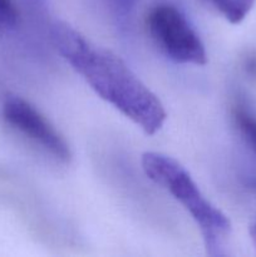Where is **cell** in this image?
Returning a JSON list of instances; mask_svg holds the SVG:
<instances>
[{
	"instance_id": "cell-3",
	"label": "cell",
	"mask_w": 256,
	"mask_h": 257,
	"mask_svg": "<svg viewBox=\"0 0 256 257\" xmlns=\"http://www.w3.org/2000/svg\"><path fill=\"white\" fill-rule=\"evenodd\" d=\"M148 32L161 52L178 64L203 65L207 53L185 15L168 4L152 8L146 18Z\"/></svg>"
},
{
	"instance_id": "cell-2",
	"label": "cell",
	"mask_w": 256,
	"mask_h": 257,
	"mask_svg": "<svg viewBox=\"0 0 256 257\" xmlns=\"http://www.w3.org/2000/svg\"><path fill=\"white\" fill-rule=\"evenodd\" d=\"M141 163L146 176L190 213L200 228L208 255H222L223 243L231 233L230 220L202 195L187 170L175 158L158 152L143 153Z\"/></svg>"
},
{
	"instance_id": "cell-9",
	"label": "cell",
	"mask_w": 256,
	"mask_h": 257,
	"mask_svg": "<svg viewBox=\"0 0 256 257\" xmlns=\"http://www.w3.org/2000/svg\"><path fill=\"white\" fill-rule=\"evenodd\" d=\"M243 185L246 188L256 193V176H247V177L243 178Z\"/></svg>"
},
{
	"instance_id": "cell-4",
	"label": "cell",
	"mask_w": 256,
	"mask_h": 257,
	"mask_svg": "<svg viewBox=\"0 0 256 257\" xmlns=\"http://www.w3.org/2000/svg\"><path fill=\"white\" fill-rule=\"evenodd\" d=\"M2 112L8 124L34 141L55 160L70 162L72 152L64 138L30 103L17 95H10L4 100Z\"/></svg>"
},
{
	"instance_id": "cell-5",
	"label": "cell",
	"mask_w": 256,
	"mask_h": 257,
	"mask_svg": "<svg viewBox=\"0 0 256 257\" xmlns=\"http://www.w3.org/2000/svg\"><path fill=\"white\" fill-rule=\"evenodd\" d=\"M231 24H240L248 15L256 0H201Z\"/></svg>"
},
{
	"instance_id": "cell-8",
	"label": "cell",
	"mask_w": 256,
	"mask_h": 257,
	"mask_svg": "<svg viewBox=\"0 0 256 257\" xmlns=\"http://www.w3.org/2000/svg\"><path fill=\"white\" fill-rule=\"evenodd\" d=\"M248 235H250L251 241L256 248V215H253L248 222Z\"/></svg>"
},
{
	"instance_id": "cell-6",
	"label": "cell",
	"mask_w": 256,
	"mask_h": 257,
	"mask_svg": "<svg viewBox=\"0 0 256 257\" xmlns=\"http://www.w3.org/2000/svg\"><path fill=\"white\" fill-rule=\"evenodd\" d=\"M232 117L243 140L256 155V117L242 105H236L233 108Z\"/></svg>"
},
{
	"instance_id": "cell-1",
	"label": "cell",
	"mask_w": 256,
	"mask_h": 257,
	"mask_svg": "<svg viewBox=\"0 0 256 257\" xmlns=\"http://www.w3.org/2000/svg\"><path fill=\"white\" fill-rule=\"evenodd\" d=\"M52 39L58 52L102 99L112 104L147 135L167 118L160 98L110 50L93 44L67 23H55Z\"/></svg>"
},
{
	"instance_id": "cell-10",
	"label": "cell",
	"mask_w": 256,
	"mask_h": 257,
	"mask_svg": "<svg viewBox=\"0 0 256 257\" xmlns=\"http://www.w3.org/2000/svg\"><path fill=\"white\" fill-rule=\"evenodd\" d=\"M247 69L250 70L251 73L256 74V59H250L247 63Z\"/></svg>"
},
{
	"instance_id": "cell-7",
	"label": "cell",
	"mask_w": 256,
	"mask_h": 257,
	"mask_svg": "<svg viewBox=\"0 0 256 257\" xmlns=\"http://www.w3.org/2000/svg\"><path fill=\"white\" fill-rule=\"evenodd\" d=\"M19 20V13L12 0H0V34L14 29Z\"/></svg>"
}]
</instances>
